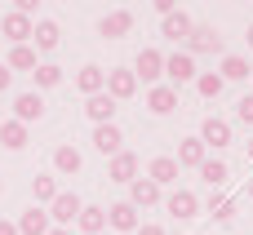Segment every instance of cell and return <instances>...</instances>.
Returning a JSON list of instances; mask_svg holds the SVG:
<instances>
[{
    "label": "cell",
    "instance_id": "15",
    "mask_svg": "<svg viewBox=\"0 0 253 235\" xmlns=\"http://www.w3.org/2000/svg\"><path fill=\"white\" fill-rule=\"evenodd\" d=\"M129 204H133V209H151V204H160V187H156L151 178H133V182H129Z\"/></svg>",
    "mask_w": 253,
    "mask_h": 235
},
{
    "label": "cell",
    "instance_id": "25",
    "mask_svg": "<svg viewBox=\"0 0 253 235\" xmlns=\"http://www.w3.org/2000/svg\"><path fill=\"white\" fill-rule=\"evenodd\" d=\"M31 200H36L40 209L58 200V182H53V173H36V178H31Z\"/></svg>",
    "mask_w": 253,
    "mask_h": 235
},
{
    "label": "cell",
    "instance_id": "26",
    "mask_svg": "<svg viewBox=\"0 0 253 235\" xmlns=\"http://www.w3.org/2000/svg\"><path fill=\"white\" fill-rule=\"evenodd\" d=\"M218 76H222V84H227V80H249V76H253V67H249V58H240V53H227V58H222V71H218Z\"/></svg>",
    "mask_w": 253,
    "mask_h": 235
},
{
    "label": "cell",
    "instance_id": "14",
    "mask_svg": "<svg viewBox=\"0 0 253 235\" xmlns=\"http://www.w3.org/2000/svg\"><path fill=\"white\" fill-rule=\"evenodd\" d=\"M138 169H142V164H138V156H133V151H120V156H111L107 178H111V182H133V178H138Z\"/></svg>",
    "mask_w": 253,
    "mask_h": 235
},
{
    "label": "cell",
    "instance_id": "5",
    "mask_svg": "<svg viewBox=\"0 0 253 235\" xmlns=\"http://www.w3.org/2000/svg\"><path fill=\"white\" fill-rule=\"evenodd\" d=\"M111 102H129L133 93H138V76L129 71V67H116V71H107V89H102Z\"/></svg>",
    "mask_w": 253,
    "mask_h": 235
},
{
    "label": "cell",
    "instance_id": "10",
    "mask_svg": "<svg viewBox=\"0 0 253 235\" xmlns=\"http://www.w3.org/2000/svg\"><path fill=\"white\" fill-rule=\"evenodd\" d=\"M116 111H120V102H111L107 93H93V98L84 102V116L93 120V129H98V124H116Z\"/></svg>",
    "mask_w": 253,
    "mask_h": 235
},
{
    "label": "cell",
    "instance_id": "28",
    "mask_svg": "<svg viewBox=\"0 0 253 235\" xmlns=\"http://www.w3.org/2000/svg\"><path fill=\"white\" fill-rule=\"evenodd\" d=\"M0 147H9V151H22V147H27V124H18V120H4V124H0Z\"/></svg>",
    "mask_w": 253,
    "mask_h": 235
},
{
    "label": "cell",
    "instance_id": "34",
    "mask_svg": "<svg viewBox=\"0 0 253 235\" xmlns=\"http://www.w3.org/2000/svg\"><path fill=\"white\" fill-rule=\"evenodd\" d=\"M133 235H165V227H156V222H142Z\"/></svg>",
    "mask_w": 253,
    "mask_h": 235
},
{
    "label": "cell",
    "instance_id": "29",
    "mask_svg": "<svg viewBox=\"0 0 253 235\" xmlns=\"http://www.w3.org/2000/svg\"><path fill=\"white\" fill-rule=\"evenodd\" d=\"M36 89H53V84H62V67L58 62H36Z\"/></svg>",
    "mask_w": 253,
    "mask_h": 235
},
{
    "label": "cell",
    "instance_id": "24",
    "mask_svg": "<svg viewBox=\"0 0 253 235\" xmlns=\"http://www.w3.org/2000/svg\"><path fill=\"white\" fill-rule=\"evenodd\" d=\"M80 164H84V156H80L76 147H67V142H62V147H53V169H58V173H67V178H71V173H80Z\"/></svg>",
    "mask_w": 253,
    "mask_h": 235
},
{
    "label": "cell",
    "instance_id": "1",
    "mask_svg": "<svg viewBox=\"0 0 253 235\" xmlns=\"http://www.w3.org/2000/svg\"><path fill=\"white\" fill-rule=\"evenodd\" d=\"M31 31H36V22H31L27 13H18V9H9V13L0 18V36L9 40V49H13V44H31Z\"/></svg>",
    "mask_w": 253,
    "mask_h": 235
},
{
    "label": "cell",
    "instance_id": "11",
    "mask_svg": "<svg viewBox=\"0 0 253 235\" xmlns=\"http://www.w3.org/2000/svg\"><path fill=\"white\" fill-rule=\"evenodd\" d=\"M44 116V98L40 93H18L13 98V120L18 124H31V120H40Z\"/></svg>",
    "mask_w": 253,
    "mask_h": 235
},
{
    "label": "cell",
    "instance_id": "27",
    "mask_svg": "<svg viewBox=\"0 0 253 235\" xmlns=\"http://www.w3.org/2000/svg\"><path fill=\"white\" fill-rule=\"evenodd\" d=\"M4 67L9 71H36V49L31 44H13L9 58H4Z\"/></svg>",
    "mask_w": 253,
    "mask_h": 235
},
{
    "label": "cell",
    "instance_id": "20",
    "mask_svg": "<svg viewBox=\"0 0 253 235\" xmlns=\"http://www.w3.org/2000/svg\"><path fill=\"white\" fill-rule=\"evenodd\" d=\"M107 227H116V231H138V209H133L129 200L111 204V209H107Z\"/></svg>",
    "mask_w": 253,
    "mask_h": 235
},
{
    "label": "cell",
    "instance_id": "12",
    "mask_svg": "<svg viewBox=\"0 0 253 235\" xmlns=\"http://www.w3.org/2000/svg\"><path fill=\"white\" fill-rule=\"evenodd\" d=\"M200 142H205V147H218V151H222V147H231V124H227V120H218V116H209V120L200 124Z\"/></svg>",
    "mask_w": 253,
    "mask_h": 235
},
{
    "label": "cell",
    "instance_id": "23",
    "mask_svg": "<svg viewBox=\"0 0 253 235\" xmlns=\"http://www.w3.org/2000/svg\"><path fill=\"white\" fill-rule=\"evenodd\" d=\"M76 227H80V235H102V227H107V209L84 204V209H80V218H76Z\"/></svg>",
    "mask_w": 253,
    "mask_h": 235
},
{
    "label": "cell",
    "instance_id": "33",
    "mask_svg": "<svg viewBox=\"0 0 253 235\" xmlns=\"http://www.w3.org/2000/svg\"><path fill=\"white\" fill-rule=\"evenodd\" d=\"M236 120H240V124H253V93H245V98L236 102Z\"/></svg>",
    "mask_w": 253,
    "mask_h": 235
},
{
    "label": "cell",
    "instance_id": "36",
    "mask_svg": "<svg viewBox=\"0 0 253 235\" xmlns=\"http://www.w3.org/2000/svg\"><path fill=\"white\" fill-rule=\"evenodd\" d=\"M0 235H18V227H13V222H4V218H0Z\"/></svg>",
    "mask_w": 253,
    "mask_h": 235
},
{
    "label": "cell",
    "instance_id": "18",
    "mask_svg": "<svg viewBox=\"0 0 253 235\" xmlns=\"http://www.w3.org/2000/svg\"><path fill=\"white\" fill-rule=\"evenodd\" d=\"M173 160H178V169H200L209 156H205V142H200V138H182V142H178V156H173Z\"/></svg>",
    "mask_w": 253,
    "mask_h": 235
},
{
    "label": "cell",
    "instance_id": "8",
    "mask_svg": "<svg viewBox=\"0 0 253 235\" xmlns=\"http://www.w3.org/2000/svg\"><path fill=\"white\" fill-rule=\"evenodd\" d=\"M13 227H18V235H49V231H53V222H49V213H44L40 204L22 209V218H18Z\"/></svg>",
    "mask_w": 253,
    "mask_h": 235
},
{
    "label": "cell",
    "instance_id": "17",
    "mask_svg": "<svg viewBox=\"0 0 253 235\" xmlns=\"http://www.w3.org/2000/svg\"><path fill=\"white\" fill-rule=\"evenodd\" d=\"M147 111H151V116H169V111H178V89L156 84V89L147 93Z\"/></svg>",
    "mask_w": 253,
    "mask_h": 235
},
{
    "label": "cell",
    "instance_id": "3",
    "mask_svg": "<svg viewBox=\"0 0 253 235\" xmlns=\"http://www.w3.org/2000/svg\"><path fill=\"white\" fill-rule=\"evenodd\" d=\"M80 209H84V204H80V196H76V191H58V200H53L44 213H49V222H53V227H67V231H71V222L80 218Z\"/></svg>",
    "mask_w": 253,
    "mask_h": 235
},
{
    "label": "cell",
    "instance_id": "2",
    "mask_svg": "<svg viewBox=\"0 0 253 235\" xmlns=\"http://www.w3.org/2000/svg\"><path fill=\"white\" fill-rule=\"evenodd\" d=\"M165 76H169V89H182V84H191L200 71H196V58L182 49V53H169V58H165Z\"/></svg>",
    "mask_w": 253,
    "mask_h": 235
},
{
    "label": "cell",
    "instance_id": "37",
    "mask_svg": "<svg viewBox=\"0 0 253 235\" xmlns=\"http://www.w3.org/2000/svg\"><path fill=\"white\" fill-rule=\"evenodd\" d=\"M49 235H71V231H67V227H53V231H49Z\"/></svg>",
    "mask_w": 253,
    "mask_h": 235
},
{
    "label": "cell",
    "instance_id": "13",
    "mask_svg": "<svg viewBox=\"0 0 253 235\" xmlns=\"http://www.w3.org/2000/svg\"><path fill=\"white\" fill-rule=\"evenodd\" d=\"M93 151H102V156H120V151H125V133H120L116 124H98V129H93Z\"/></svg>",
    "mask_w": 253,
    "mask_h": 235
},
{
    "label": "cell",
    "instance_id": "6",
    "mask_svg": "<svg viewBox=\"0 0 253 235\" xmlns=\"http://www.w3.org/2000/svg\"><path fill=\"white\" fill-rule=\"evenodd\" d=\"M129 31H133V13H129V9H111V13L98 22V36H102V40H125Z\"/></svg>",
    "mask_w": 253,
    "mask_h": 235
},
{
    "label": "cell",
    "instance_id": "16",
    "mask_svg": "<svg viewBox=\"0 0 253 235\" xmlns=\"http://www.w3.org/2000/svg\"><path fill=\"white\" fill-rule=\"evenodd\" d=\"M165 209H169L178 222H187V218H196V213H200V200H196V191H182V187H178V191L165 200Z\"/></svg>",
    "mask_w": 253,
    "mask_h": 235
},
{
    "label": "cell",
    "instance_id": "19",
    "mask_svg": "<svg viewBox=\"0 0 253 235\" xmlns=\"http://www.w3.org/2000/svg\"><path fill=\"white\" fill-rule=\"evenodd\" d=\"M147 178H151L156 187H173V182H178V160H173V156H156V160L147 164Z\"/></svg>",
    "mask_w": 253,
    "mask_h": 235
},
{
    "label": "cell",
    "instance_id": "40",
    "mask_svg": "<svg viewBox=\"0 0 253 235\" xmlns=\"http://www.w3.org/2000/svg\"><path fill=\"white\" fill-rule=\"evenodd\" d=\"M249 200H253V182H249Z\"/></svg>",
    "mask_w": 253,
    "mask_h": 235
},
{
    "label": "cell",
    "instance_id": "4",
    "mask_svg": "<svg viewBox=\"0 0 253 235\" xmlns=\"http://www.w3.org/2000/svg\"><path fill=\"white\" fill-rule=\"evenodd\" d=\"M129 71H133L142 84H151V89H156V80L165 76V53H160V49H142V53L133 58V67H129Z\"/></svg>",
    "mask_w": 253,
    "mask_h": 235
},
{
    "label": "cell",
    "instance_id": "38",
    "mask_svg": "<svg viewBox=\"0 0 253 235\" xmlns=\"http://www.w3.org/2000/svg\"><path fill=\"white\" fill-rule=\"evenodd\" d=\"M245 40H249V49H253V27H249V31H245Z\"/></svg>",
    "mask_w": 253,
    "mask_h": 235
},
{
    "label": "cell",
    "instance_id": "35",
    "mask_svg": "<svg viewBox=\"0 0 253 235\" xmlns=\"http://www.w3.org/2000/svg\"><path fill=\"white\" fill-rule=\"evenodd\" d=\"M9 84H13V71H9V67H4V62H0V93H4V89H9Z\"/></svg>",
    "mask_w": 253,
    "mask_h": 235
},
{
    "label": "cell",
    "instance_id": "39",
    "mask_svg": "<svg viewBox=\"0 0 253 235\" xmlns=\"http://www.w3.org/2000/svg\"><path fill=\"white\" fill-rule=\"evenodd\" d=\"M249 160H253V142H249Z\"/></svg>",
    "mask_w": 253,
    "mask_h": 235
},
{
    "label": "cell",
    "instance_id": "21",
    "mask_svg": "<svg viewBox=\"0 0 253 235\" xmlns=\"http://www.w3.org/2000/svg\"><path fill=\"white\" fill-rule=\"evenodd\" d=\"M191 27H196V22H191V13L173 9V13L160 22V36H169V40H187V36H191Z\"/></svg>",
    "mask_w": 253,
    "mask_h": 235
},
{
    "label": "cell",
    "instance_id": "32",
    "mask_svg": "<svg viewBox=\"0 0 253 235\" xmlns=\"http://www.w3.org/2000/svg\"><path fill=\"white\" fill-rule=\"evenodd\" d=\"M209 213H213L218 222H231V218H236V204L222 200V196H213V200H209Z\"/></svg>",
    "mask_w": 253,
    "mask_h": 235
},
{
    "label": "cell",
    "instance_id": "31",
    "mask_svg": "<svg viewBox=\"0 0 253 235\" xmlns=\"http://www.w3.org/2000/svg\"><path fill=\"white\" fill-rule=\"evenodd\" d=\"M200 178H205L209 187H222V182L231 178V169H227L222 160H205V164H200Z\"/></svg>",
    "mask_w": 253,
    "mask_h": 235
},
{
    "label": "cell",
    "instance_id": "22",
    "mask_svg": "<svg viewBox=\"0 0 253 235\" xmlns=\"http://www.w3.org/2000/svg\"><path fill=\"white\" fill-rule=\"evenodd\" d=\"M31 40H36V53H53L58 49V40H62V31H58V22H36V31H31Z\"/></svg>",
    "mask_w": 253,
    "mask_h": 235
},
{
    "label": "cell",
    "instance_id": "9",
    "mask_svg": "<svg viewBox=\"0 0 253 235\" xmlns=\"http://www.w3.org/2000/svg\"><path fill=\"white\" fill-rule=\"evenodd\" d=\"M76 89H80L84 98H93V93H102V89H107V71H102L98 62H84V67L76 71Z\"/></svg>",
    "mask_w": 253,
    "mask_h": 235
},
{
    "label": "cell",
    "instance_id": "7",
    "mask_svg": "<svg viewBox=\"0 0 253 235\" xmlns=\"http://www.w3.org/2000/svg\"><path fill=\"white\" fill-rule=\"evenodd\" d=\"M187 53H191V58H196V53H222V36H218L213 27H191Z\"/></svg>",
    "mask_w": 253,
    "mask_h": 235
},
{
    "label": "cell",
    "instance_id": "30",
    "mask_svg": "<svg viewBox=\"0 0 253 235\" xmlns=\"http://www.w3.org/2000/svg\"><path fill=\"white\" fill-rule=\"evenodd\" d=\"M196 89H200V98H218L227 84H222V76H218V71H200V76H196Z\"/></svg>",
    "mask_w": 253,
    "mask_h": 235
}]
</instances>
